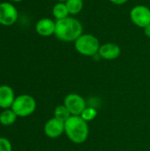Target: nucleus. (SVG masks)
Segmentation results:
<instances>
[{"mask_svg": "<svg viewBox=\"0 0 150 151\" xmlns=\"http://www.w3.org/2000/svg\"><path fill=\"white\" fill-rule=\"evenodd\" d=\"M11 150H12V146L11 142L4 137H0V151Z\"/></svg>", "mask_w": 150, "mask_h": 151, "instance_id": "17", "label": "nucleus"}, {"mask_svg": "<svg viewBox=\"0 0 150 151\" xmlns=\"http://www.w3.org/2000/svg\"><path fill=\"white\" fill-rule=\"evenodd\" d=\"M66 7L68 9L70 16L78 15L83 9L84 1L83 0H67L65 2Z\"/></svg>", "mask_w": 150, "mask_h": 151, "instance_id": "14", "label": "nucleus"}, {"mask_svg": "<svg viewBox=\"0 0 150 151\" xmlns=\"http://www.w3.org/2000/svg\"><path fill=\"white\" fill-rule=\"evenodd\" d=\"M11 1H12V2H21L22 0H11Z\"/></svg>", "mask_w": 150, "mask_h": 151, "instance_id": "21", "label": "nucleus"}, {"mask_svg": "<svg viewBox=\"0 0 150 151\" xmlns=\"http://www.w3.org/2000/svg\"><path fill=\"white\" fill-rule=\"evenodd\" d=\"M64 105L68 109L72 116H80L87 108L85 99L75 93L68 94L64 100Z\"/></svg>", "mask_w": 150, "mask_h": 151, "instance_id": "6", "label": "nucleus"}, {"mask_svg": "<svg viewBox=\"0 0 150 151\" xmlns=\"http://www.w3.org/2000/svg\"><path fill=\"white\" fill-rule=\"evenodd\" d=\"M18 19V11L15 6L8 2L0 4V24L4 26H11L16 22Z\"/></svg>", "mask_w": 150, "mask_h": 151, "instance_id": "7", "label": "nucleus"}, {"mask_svg": "<svg viewBox=\"0 0 150 151\" xmlns=\"http://www.w3.org/2000/svg\"><path fill=\"white\" fill-rule=\"evenodd\" d=\"M129 17L136 27L144 28L150 24V8L144 4H137L131 9Z\"/></svg>", "mask_w": 150, "mask_h": 151, "instance_id": "5", "label": "nucleus"}, {"mask_svg": "<svg viewBox=\"0 0 150 151\" xmlns=\"http://www.w3.org/2000/svg\"><path fill=\"white\" fill-rule=\"evenodd\" d=\"M57 2H61V3H65L67 0H57Z\"/></svg>", "mask_w": 150, "mask_h": 151, "instance_id": "20", "label": "nucleus"}, {"mask_svg": "<svg viewBox=\"0 0 150 151\" xmlns=\"http://www.w3.org/2000/svg\"><path fill=\"white\" fill-rule=\"evenodd\" d=\"M72 116V114L70 113V111H68V109L64 105H58L55 108L54 111V117L63 122H65L70 117Z\"/></svg>", "mask_w": 150, "mask_h": 151, "instance_id": "15", "label": "nucleus"}, {"mask_svg": "<svg viewBox=\"0 0 150 151\" xmlns=\"http://www.w3.org/2000/svg\"><path fill=\"white\" fill-rule=\"evenodd\" d=\"M14 91L8 85H1L0 86V108L11 109V105L15 100Z\"/></svg>", "mask_w": 150, "mask_h": 151, "instance_id": "11", "label": "nucleus"}, {"mask_svg": "<svg viewBox=\"0 0 150 151\" xmlns=\"http://www.w3.org/2000/svg\"><path fill=\"white\" fill-rule=\"evenodd\" d=\"M83 34L81 22L73 16L56 20L55 36L65 42H74Z\"/></svg>", "mask_w": 150, "mask_h": 151, "instance_id": "1", "label": "nucleus"}, {"mask_svg": "<svg viewBox=\"0 0 150 151\" xmlns=\"http://www.w3.org/2000/svg\"><path fill=\"white\" fill-rule=\"evenodd\" d=\"M18 116L11 109H5L0 113V123L3 126H11L15 123Z\"/></svg>", "mask_w": 150, "mask_h": 151, "instance_id": "13", "label": "nucleus"}, {"mask_svg": "<svg viewBox=\"0 0 150 151\" xmlns=\"http://www.w3.org/2000/svg\"><path fill=\"white\" fill-rule=\"evenodd\" d=\"M43 131L45 135L50 139L58 138L65 133V122L54 117L45 123Z\"/></svg>", "mask_w": 150, "mask_h": 151, "instance_id": "8", "label": "nucleus"}, {"mask_svg": "<svg viewBox=\"0 0 150 151\" xmlns=\"http://www.w3.org/2000/svg\"><path fill=\"white\" fill-rule=\"evenodd\" d=\"M56 21L50 18H42L37 21L35 25L36 33L43 37H49L55 35Z\"/></svg>", "mask_w": 150, "mask_h": 151, "instance_id": "10", "label": "nucleus"}, {"mask_svg": "<svg viewBox=\"0 0 150 151\" xmlns=\"http://www.w3.org/2000/svg\"><path fill=\"white\" fill-rule=\"evenodd\" d=\"M143 31H144L145 35H146L148 38H150V24L143 28Z\"/></svg>", "mask_w": 150, "mask_h": 151, "instance_id": "19", "label": "nucleus"}, {"mask_svg": "<svg viewBox=\"0 0 150 151\" xmlns=\"http://www.w3.org/2000/svg\"><path fill=\"white\" fill-rule=\"evenodd\" d=\"M65 134L73 143L81 144L87 141L89 134L88 122L80 116H71L65 122Z\"/></svg>", "mask_w": 150, "mask_h": 151, "instance_id": "2", "label": "nucleus"}, {"mask_svg": "<svg viewBox=\"0 0 150 151\" xmlns=\"http://www.w3.org/2000/svg\"><path fill=\"white\" fill-rule=\"evenodd\" d=\"M100 46L101 44L99 39L92 34H82L74 42V48L76 51L86 57L96 56Z\"/></svg>", "mask_w": 150, "mask_h": 151, "instance_id": "3", "label": "nucleus"}, {"mask_svg": "<svg viewBox=\"0 0 150 151\" xmlns=\"http://www.w3.org/2000/svg\"><path fill=\"white\" fill-rule=\"evenodd\" d=\"M98 55L101 58L105 60H115L121 55V49L117 43L106 42L101 44Z\"/></svg>", "mask_w": 150, "mask_h": 151, "instance_id": "9", "label": "nucleus"}, {"mask_svg": "<svg viewBox=\"0 0 150 151\" xmlns=\"http://www.w3.org/2000/svg\"><path fill=\"white\" fill-rule=\"evenodd\" d=\"M109 1L115 5H122V4H125L126 3H127L129 0H109Z\"/></svg>", "mask_w": 150, "mask_h": 151, "instance_id": "18", "label": "nucleus"}, {"mask_svg": "<svg viewBox=\"0 0 150 151\" xmlns=\"http://www.w3.org/2000/svg\"><path fill=\"white\" fill-rule=\"evenodd\" d=\"M96 116H97V111L93 107H87L80 115V117L87 122L94 120L96 118Z\"/></svg>", "mask_w": 150, "mask_h": 151, "instance_id": "16", "label": "nucleus"}, {"mask_svg": "<svg viewBox=\"0 0 150 151\" xmlns=\"http://www.w3.org/2000/svg\"><path fill=\"white\" fill-rule=\"evenodd\" d=\"M11 109L18 117L25 118L34 113L36 109V102L29 95H20L15 98Z\"/></svg>", "mask_w": 150, "mask_h": 151, "instance_id": "4", "label": "nucleus"}, {"mask_svg": "<svg viewBox=\"0 0 150 151\" xmlns=\"http://www.w3.org/2000/svg\"><path fill=\"white\" fill-rule=\"evenodd\" d=\"M83 1H87V0H83Z\"/></svg>", "mask_w": 150, "mask_h": 151, "instance_id": "22", "label": "nucleus"}, {"mask_svg": "<svg viewBox=\"0 0 150 151\" xmlns=\"http://www.w3.org/2000/svg\"><path fill=\"white\" fill-rule=\"evenodd\" d=\"M52 14H53L54 18L56 19V20L63 19L70 16L65 3H61V2H57L53 6V8H52Z\"/></svg>", "mask_w": 150, "mask_h": 151, "instance_id": "12", "label": "nucleus"}]
</instances>
